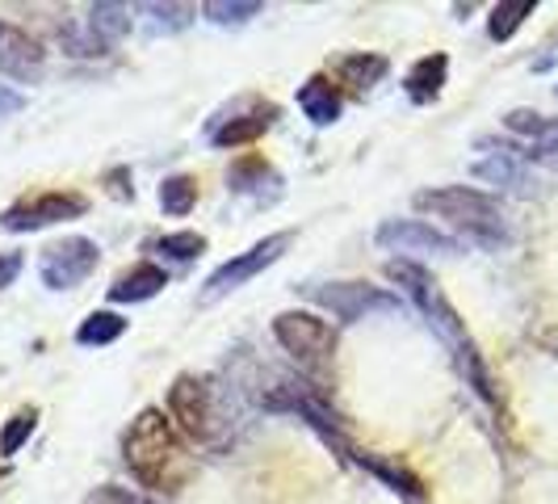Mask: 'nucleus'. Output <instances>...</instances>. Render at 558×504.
Masks as SVG:
<instances>
[{
	"label": "nucleus",
	"mask_w": 558,
	"mask_h": 504,
	"mask_svg": "<svg viewBox=\"0 0 558 504\" xmlns=\"http://www.w3.org/2000/svg\"><path fill=\"white\" fill-rule=\"evenodd\" d=\"M165 286H168L165 269L151 265V261H140L135 269H126L122 278H113L110 303H147V299H156Z\"/></svg>",
	"instance_id": "obj_14"
},
{
	"label": "nucleus",
	"mask_w": 558,
	"mask_h": 504,
	"mask_svg": "<svg viewBox=\"0 0 558 504\" xmlns=\"http://www.w3.org/2000/svg\"><path fill=\"white\" fill-rule=\"evenodd\" d=\"M478 147H492V156L471 168L478 181H492V185H504V190H525L530 185V172H525L530 152L525 147H512V143L500 140H478Z\"/></svg>",
	"instance_id": "obj_12"
},
{
	"label": "nucleus",
	"mask_w": 558,
	"mask_h": 504,
	"mask_svg": "<svg viewBox=\"0 0 558 504\" xmlns=\"http://www.w3.org/2000/svg\"><path fill=\"white\" fill-rule=\"evenodd\" d=\"M294 244V231H278V236H265L260 244H252L248 252H240V256H231L223 261L210 278H206V290H202V303H215V299H223L231 290H240L244 281H252L260 269H269L274 261H281V252Z\"/></svg>",
	"instance_id": "obj_5"
},
{
	"label": "nucleus",
	"mask_w": 558,
	"mask_h": 504,
	"mask_svg": "<svg viewBox=\"0 0 558 504\" xmlns=\"http://www.w3.org/2000/svg\"><path fill=\"white\" fill-rule=\"evenodd\" d=\"M122 454L131 476L151 492H177L190 479V454L160 408H143L122 437Z\"/></svg>",
	"instance_id": "obj_2"
},
{
	"label": "nucleus",
	"mask_w": 558,
	"mask_h": 504,
	"mask_svg": "<svg viewBox=\"0 0 558 504\" xmlns=\"http://www.w3.org/2000/svg\"><path fill=\"white\" fill-rule=\"evenodd\" d=\"M260 9H265L260 0H210L202 13H206L215 26H244V22H252Z\"/></svg>",
	"instance_id": "obj_25"
},
{
	"label": "nucleus",
	"mask_w": 558,
	"mask_h": 504,
	"mask_svg": "<svg viewBox=\"0 0 558 504\" xmlns=\"http://www.w3.org/2000/svg\"><path fill=\"white\" fill-rule=\"evenodd\" d=\"M274 336H278L281 349L290 358H299L307 370L324 365L336 353L332 324L319 320V315H311V311H281L278 320H274Z\"/></svg>",
	"instance_id": "obj_4"
},
{
	"label": "nucleus",
	"mask_w": 558,
	"mask_h": 504,
	"mask_svg": "<svg viewBox=\"0 0 558 504\" xmlns=\"http://www.w3.org/2000/svg\"><path fill=\"white\" fill-rule=\"evenodd\" d=\"M168 420H177V429H181L185 437L210 442V437H215V424H219L210 383H206V379H194V374H181V379L168 387Z\"/></svg>",
	"instance_id": "obj_7"
},
{
	"label": "nucleus",
	"mask_w": 558,
	"mask_h": 504,
	"mask_svg": "<svg viewBox=\"0 0 558 504\" xmlns=\"http://www.w3.org/2000/svg\"><path fill=\"white\" fill-rule=\"evenodd\" d=\"M227 185H231V194L278 197L281 177L274 172V165H265L260 156H244V160H235V165L227 168Z\"/></svg>",
	"instance_id": "obj_15"
},
{
	"label": "nucleus",
	"mask_w": 558,
	"mask_h": 504,
	"mask_svg": "<svg viewBox=\"0 0 558 504\" xmlns=\"http://www.w3.org/2000/svg\"><path fill=\"white\" fill-rule=\"evenodd\" d=\"M84 504H147L143 496H135L131 488H113V483H106V488H97V492H88V501Z\"/></svg>",
	"instance_id": "obj_30"
},
{
	"label": "nucleus",
	"mask_w": 558,
	"mask_h": 504,
	"mask_svg": "<svg viewBox=\"0 0 558 504\" xmlns=\"http://www.w3.org/2000/svg\"><path fill=\"white\" fill-rule=\"evenodd\" d=\"M34 424H38V408H22L17 417L4 424V433H0V454H4V458H13V454L29 442Z\"/></svg>",
	"instance_id": "obj_26"
},
{
	"label": "nucleus",
	"mask_w": 558,
	"mask_h": 504,
	"mask_svg": "<svg viewBox=\"0 0 558 504\" xmlns=\"http://www.w3.org/2000/svg\"><path fill=\"white\" fill-rule=\"evenodd\" d=\"M160 206H165V215H190L197 206V177L190 172H177V177H168L165 185H160Z\"/></svg>",
	"instance_id": "obj_22"
},
{
	"label": "nucleus",
	"mask_w": 558,
	"mask_h": 504,
	"mask_svg": "<svg viewBox=\"0 0 558 504\" xmlns=\"http://www.w3.org/2000/svg\"><path fill=\"white\" fill-rule=\"evenodd\" d=\"M140 13L147 17V26L151 34H177V29H185L194 22V9L190 4H140Z\"/></svg>",
	"instance_id": "obj_24"
},
{
	"label": "nucleus",
	"mask_w": 558,
	"mask_h": 504,
	"mask_svg": "<svg viewBox=\"0 0 558 504\" xmlns=\"http://www.w3.org/2000/svg\"><path fill=\"white\" fill-rule=\"evenodd\" d=\"M504 127L512 135H525L533 143V147H525L530 160H546V165L558 168V118H542V113L533 110H512L504 118Z\"/></svg>",
	"instance_id": "obj_13"
},
{
	"label": "nucleus",
	"mask_w": 558,
	"mask_h": 504,
	"mask_svg": "<svg viewBox=\"0 0 558 504\" xmlns=\"http://www.w3.org/2000/svg\"><path fill=\"white\" fill-rule=\"evenodd\" d=\"M106 181H110V194L118 197V202H131V197H135V185H126V181H131V172H126V168H113Z\"/></svg>",
	"instance_id": "obj_31"
},
{
	"label": "nucleus",
	"mask_w": 558,
	"mask_h": 504,
	"mask_svg": "<svg viewBox=\"0 0 558 504\" xmlns=\"http://www.w3.org/2000/svg\"><path fill=\"white\" fill-rule=\"evenodd\" d=\"M63 47L72 51V56H106V43L93 34V29L84 26V29H76V26H63Z\"/></svg>",
	"instance_id": "obj_28"
},
{
	"label": "nucleus",
	"mask_w": 558,
	"mask_h": 504,
	"mask_svg": "<svg viewBox=\"0 0 558 504\" xmlns=\"http://www.w3.org/2000/svg\"><path fill=\"white\" fill-rule=\"evenodd\" d=\"M26 106V97L22 93H13L9 84H0V118H9V113H17Z\"/></svg>",
	"instance_id": "obj_32"
},
{
	"label": "nucleus",
	"mask_w": 558,
	"mask_h": 504,
	"mask_svg": "<svg viewBox=\"0 0 558 504\" xmlns=\"http://www.w3.org/2000/svg\"><path fill=\"white\" fill-rule=\"evenodd\" d=\"M88 29H93L101 43H118V38L131 29V9H126V4L101 0V4L88 9Z\"/></svg>",
	"instance_id": "obj_20"
},
{
	"label": "nucleus",
	"mask_w": 558,
	"mask_h": 504,
	"mask_svg": "<svg viewBox=\"0 0 558 504\" xmlns=\"http://www.w3.org/2000/svg\"><path fill=\"white\" fill-rule=\"evenodd\" d=\"M274 122H278V106H256L252 113H240V118H231L227 127H219L210 140L219 143V147H244V143L260 140Z\"/></svg>",
	"instance_id": "obj_17"
},
{
	"label": "nucleus",
	"mask_w": 558,
	"mask_h": 504,
	"mask_svg": "<svg viewBox=\"0 0 558 504\" xmlns=\"http://www.w3.org/2000/svg\"><path fill=\"white\" fill-rule=\"evenodd\" d=\"M84 211H88V202L81 194H38L9 206L0 215V227L4 231H43V227L63 224V219H81Z\"/></svg>",
	"instance_id": "obj_9"
},
{
	"label": "nucleus",
	"mask_w": 558,
	"mask_h": 504,
	"mask_svg": "<svg viewBox=\"0 0 558 504\" xmlns=\"http://www.w3.org/2000/svg\"><path fill=\"white\" fill-rule=\"evenodd\" d=\"M299 110L307 113L315 127H332L340 118V93L328 76H311L303 88H299Z\"/></svg>",
	"instance_id": "obj_18"
},
{
	"label": "nucleus",
	"mask_w": 558,
	"mask_h": 504,
	"mask_svg": "<svg viewBox=\"0 0 558 504\" xmlns=\"http://www.w3.org/2000/svg\"><path fill=\"white\" fill-rule=\"evenodd\" d=\"M533 9H537V0H504V4H496V9H492V17H487V34H492V43H508Z\"/></svg>",
	"instance_id": "obj_21"
},
{
	"label": "nucleus",
	"mask_w": 558,
	"mask_h": 504,
	"mask_svg": "<svg viewBox=\"0 0 558 504\" xmlns=\"http://www.w3.org/2000/svg\"><path fill=\"white\" fill-rule=\"evenodd\" d=\"M156 252H165L168 261H194L206 252V236H197V231H177V236H165V240H156Z\"/></svg>",
	"instance_id": "obj_27"
},
{
	"label": "nucleus",
	"mask_w": 558,
	"mask_h": 504,
	"mask_svg": "<svg viewBox=\"0 0 558 504\" xmlns=\"http://www.w3.org/2000/svg\"><path fill=\"white\" fill-rule=\"evenodd\" d=\"M374 240H378L387 252H399V256H408V252L458 256V252H462V240H453V236L437 231V227L420 224V219H387V224L378 227V236H374Z\"/></svg>",
	"instance_id": "obj_10"
},
{
	"label": "nucleus",
	"mask_w": 558,
	"mask_h": 504,
	"mask_svg": "<svg viewBox=\"0 0 558 504\" xmlns=\"http://www.w3.org/2000/svg\"><path fill=\"white\" fill-rule=\"evenodd\" d=\"M97 261H101L97 240H88V236H68V240H59V244H51V249L43 252L38 274H43V281H47L51 290H72V286H81V281L97 269Z\"/></svg>",
	"instance_id": "obj_8"
},
{
	"label": "nucleus",
	"mask_w": 558,
	"mask_h": 504,
	"mask_svg": "<svg viewBox=\"0 0 558 504\" xmlns=\"http://www.w3.org/2000/svg\"><path fill=\"white\" fill-rule=\"evenodd\" d=\"M387 278L412 299L420 308V315L441 333V340H446L449 349H453V358H458V365H462V374H466V383L475 387V395H483L492 408L500 404V395H496V383H492V374H487V365H483V358H478L475 340H471V333H466V324L458 320V311L449 308V299L441 295V286H437V278L424 269V265H416L412 256H395V261H387Z\"/></svg>",
	"instance_id": "obj_1"
},
{
	"label": "nucleus",
	"mask_w": 558,
	"mask_h": 504,
	"mask_svg": "<svg viewBox=\"0 0 558 504\" xmlns=\"http://www.w3.org/2000/svg\"><path fill=\"white\" fill-rule=\"evenodd\" d=\"M122 333H126V320H122V315H113V311H93V315H84V324L76 328V340L93 349V345H113Z\"/></svg>",
	"instance_id": "obj_23"
},
{
	"label": "nucleus",
	"mask_w": 558,
	"mask_h": 504,
	"mask_svg": "<svg viewBox=\"0 0 558 504\" xmlns=\"http://www.w3.org/2000/svg\"><path fill=\"white\" fill-rule=\"evenodd\" d=\"M0 476H4V467H0Z\"/></svg>",
	"instance_id": "obj_33"
},
{
	"label": "nucleus",
	"mask_w": 558,
	"mask_h": 504,
	"mask_svg": "<svg viewBox=\"0 0 558 504\" xmlns=\"http://www.w3.org/2000/svg\"><path fill=\"white\" fill-rule=\"evenodd\" d=\"M449 76V56L441 51H433V56L416 59L412 68H408V76H403V88H408V97L424 106V101H437V93H441V84Z\"/></svg>",
	"instance_id": "obj_16"
},
{
	"label": "nucleus",
	"mask_w": 558,
	"mask_h": 504,
	"mask_svg": "<svg viewBox=\"0 0 558 504\" xmlns=\"http://www.w3.org/2000/svg\"><path fill=\"white\" fill-rule=\"evenodd\" d=\"M387 68H391V63L383 56H344L336 63V76L349 84V88L365 93V88H374V84L387 76Z\"/></svg>",
	"instance_id": "obj_19"
},
{
	"label": "nucleus",
	"mask_w": 558,
	"mask_h": 504,
	"mask_svg": "<svg viewBox=\"0 0 558 504\" xmlns=\"http://www.w3.org/2000/svg\"><path fill=\"white\" fill-rule=\"evenodd\" d=\"M362 463L369 467V471H374V476L391 479L399 492H408V496H416V492H420V483L408 476V471H399V467H387V463H378V458H365V454H362Z\"/></svg>",
	"instance_id": "obj_29"
},
{
	"label": "nucleus",
	"mask_w": 558,
	"mask_h": 504,
	"mask_svg": "<svg viewBox=\"0 0 558 504\" xmlns=\"http://www.w3.org/2000/svg\"><path fill=\"white\" fill-rule=\"evenodd\" d=\"M47 68V51L38 38H29L22 26L0 22V76H13L22 84H34Z\"/></svg>",
	"instance_id": "obj_11"
},
{
	"label": "nucleus",
	"mask_w": 558,
	"mask_h": 504,
	"mask_svg": "<svg viewBox=\"0 0 558 504\" xmlns=\"http://www.w3.org/2000/svg\"><path fill=\"white\" fill-rule=\"evenodd\" d=\"M416 211H428L437 219H446L449 227H458L471 244L478 249H504L512 240V231L504 224L500 202L492 194H483L475 185H441V190H420Z\"/></svg>",
	"instance_id": "obj_3"
},
{
	"label": "nucleus",
	"mask_w": 558,
	"mask_h": 504,
	"mask_svg": "<svg viewBox=\"0 0 558 504\" xmlns=\"http://www.w3.org/2000/svg\"><path fill=\"white\" fill-rule=\"evenodd\" d=\"M555 97H558V88H555Z\"/></svg>",
	"instance_id": "obj_34"
},
{
	"label": "nucleus",
	"mask_w": 558,
	"mask_h": 504,
	"mask_svg": "<svg viewBox=\"0 0 558 504\" xmlns=\"http://www.w3.org/2000/svg\"><path fill=\"white\" fill-rule=\"evenodd\" d=\"M307 295L328 308L336 320L344 324H357L365 315H387V311H399V299L383 286H369V281H328V286H307Z\"/></svg>",
	"instance_id": "obj_6"
}]
</instances>
